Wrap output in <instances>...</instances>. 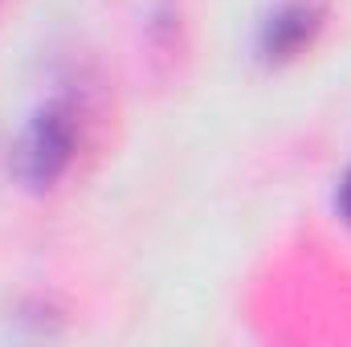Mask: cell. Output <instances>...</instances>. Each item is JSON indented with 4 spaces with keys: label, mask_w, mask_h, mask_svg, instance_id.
<instances>
[{
    "label": "cell",
    "mask_w": 351,
    "mask_h": 347,
    "mask_svg": "<svg viewBox=\"0 0 351 347\" xmlns=\"http://www.w3.org/2000/svg\"><path fill=\"white\" fill-rule=\"evenodd\" d=\"M74 143H78V123H74L70 106H62V102L41 106L29 119L21 143H16V176H21V184H29L33 192L53 188L62 180V172L70 168V160H74Z\"/></svg>",
    "instance_id": "6da1fadb"
},
{
    "label": "cell",
    "mask_w": 351,
    "mask_h": 347,
    "mask_svg": "<svg viewBox=\"0 0 351 347\" xmlns=\"http://www.w3.org/2000/svg\"><path fill=\"white\" fill-rule=\"evenodd\" d=\"M323 16H327L323 0H286V4H278L265 16L262 33H258V53H262L265 62H274V66L298 58L319 37Z\"/></svg>",
    "instance_id": "7a4b0ae2"
},
{
    "label": "cell",
    "mask_w": 351,
    "mask_h": 347,
    "mask_svg": "<svg viewBox=\"0 0 351 347\" xmlns=\"http://www.w3.org/2000/svg\"><path fill=\"white\" fill-rule=\"evenodd\" d=\"M335 204H339V217L351 225V168H348V176L339 180V196H335Z\"/></svg>",
    "instance_id": "3957f363"
}]
</instances>
